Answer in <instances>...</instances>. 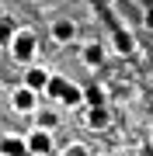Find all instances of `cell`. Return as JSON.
Masks as SVG:
<instances>
[{"label":"cell","mask_w":153,"mask_h":156,"mask_svg":"<svg viewBox=\"0 0 153 156\" xmlns=\"http://www.w3.org/2000/svg\"><path fill=\"white\" fill-rule=\"evenodd\" d=\"M35 42H38V35H35L31 28H17L14 38H11V56L17 62H28L35 56Z\"/></svg>","instance_id":"obj_1"},{"label":"cell","mask_w":153,"mask_h":156,"mask_svg":"<svg viewBox=\"0 0 153 156\" xmlns=\"http://www.w3.org/2000/svg\"><path fill=\"white\" fill-rule=\"evenodd\" d=\"M28 153H35V156H49V153H52V135H49V128H35V132L28 135Z\"/></svg>","instance_id":"obj_2"},{"label":"cell","mask_w":153,"mask_h":156,"mask_svg":"<svg viewBox=\"0 0 153 156\" xmlns=\"http://www.w3.org/2000/svg\"><path fill=\"white\" fill-rule=\"evenodd\" d=\"M28 153V139L21 135H0V156H24Z\"/></svg>","instance_id":"obj_3"},{"label":"cell","mask_w":153,"mask_h":156,"mask_svg":"<svg viewBox=\"0 0 153 156\" xmlns=\"http://www.w3.org/2000/svg\"><path fill=\"white\" fill-rule=\"evenodd\" d=\"M49 80H52V73L42 69V66H28V73H24V87H31L35 94H38V90H46Z\"/></svg>","instance_id":"obj_4"},{"label":"cell","mask_w":153,"mask_h":156,"mask_svg":"<svg viewBox=\"0 0 153 156\" xmlns=\"http://www.w3.org/2000/svg\"><path fill=\"white\" fill-rule=\"evenodd\" d=\"M35 97H38V94H35L31 87H17L14 94H11V104L17 108V111H31V108H35Z\"/></svg>","instance_id":"obj_5"},{"label":"cell","mask_w":153,"mask_h":156,"mask_svg":"<svg viewBox=\"0 0 153 156\" xmlns=\"http://www.w3.org/2000/svg\"><path fill=\"white\" fill-rule=\"evenodd\" d=\"M108 122H111V115H108L104 104L91 108V111H87V118H84V125H87V128H97V132H101V128H108Z\"/></svg>","instance_id":"obj_6"},{"label":"cell","mask_w":153,"mask_h":156,"mask_svg":"<svg viewBox=\"0 0 153 156\" xmlns=\"http://www.w3.org/2000/svg\"><path fill=\"white\" fill-rule=\"evenodd\" d=\"M52 38L56 42H73L77 38V24L73 21H56L52 24Z\"/></svg>","instance_id":"obj_7"},{"label":"cell","mask_w":153,"mask_h":156,"mask_svg":"<svg viewBox=\"0 0 153 156\" xmlns=\"http://www.w3.org/2000/svg\"><path fill=\"white\" fill-rule=\"evenodd\" d=\"M84 62H87V66H101V62H104V49H101L97 42L84 45Z\"/></svg>","instance_id":"obj_8"},{"label":"cell","mask_w":153,"mask_h":156,"mask_svg":"<svg viewBox=\"0 0 153 156\" xmlns=\"http://www.w3.org/2000/svg\"><path fill=\"white\" fill-rule=\"evenodd\" d=\"M14 21L11 17H0V49H11V38H14Z\"/></svg>","instance_id":"obj_9"},{"label":"cell","mask_w":153,"mask_h":156,"mask_svg":"<svg viewBox=\"0 0 153 156\" xmlns=\"http://www.w3.org/2000/svg\"><path fill=\"white\" fill-rule=\"evenodd\" d=\"M66 87H70V80H63V76H52V80H49V87H46V94H49V97H56V101H63Z\"/></svg>","instance_id":"obj_10"},{"label":"cell","mask_w":153,"mask_h":156,"mask_svg":"<svg viewBox=\"0 0 153 156\" xmlns=\"http://www.w3.org/2000/svg\"><path fill=\"white\" fill-rule=\"evenodd\" d=\"M80 101H84V90H80L77 83H70V87H66V94H63V104L73 108V104H80Z\"/></svg>","instance_id":"obj_11"},{"label":"cell","mask_w":153,"mask_h":156,"mask_svg":"<svg viewBox=\"0 0 153 156\" xmlns=\"http://www.w3.org/2000/svg\"><path fill=\"white\" fill-rule=\"evenodd\" d=\"M84 101H87L91 108H97V104H104V94H101L97 87H91V90H84Z\"/></svg>","instance_id":"obj_12"},{"label":"cell","mask_w":153,"mask_h":156,"mask_svg":"<svg viewBox=\"0 0 153 156\" xmlns=\"http://www.w3.org/2000/svg\"><path fill=\"white\" fill-rule=\"evenodd\" d=\"M115 49L118 52H132V38L129 35H115Z\"/></svg>","instance_id":"obj_13"},{"label":"cell","mask_w":153,"mask_h":156,"mask_svg":"<svg viewBox=\"0 0 153 156\" xmlns=\"http://www.w3.org/2000/svg\"><path fill=\"white\" fill-rule=\"evenodd\" d=\"M63 156H91V153H87V146H80V142H70Z\"/></svg>","instance_id":"obj_14"},{"label":"cell","mask_w":153,"mask_h":156,"mask_svg":"<svg viewBox=\"0 0 153 156\" xmlns=\"http://www.w3.org/2000/svg\"><path fill=\"white\" fill-rule=\"evenodd\" d=\"M52 125H56V115H52V111H42L38 115V128H52Z\"/></svg>","instance_id":"obj_15"},{"label":"cell","mask_w":153,"mask_h":156,"mask_svg":"<svg viewBox=\"0 0 153 156\" xmlns=\"http://www.w3.org/2000/svg\"><path fill=\"white\" fill-rule=\"evenodd\" d=\"M146 24H150V28H153V7H150V11H146Z\"/></svg>","instance_id":"obj_16"},{"label":"cell","mask_w":153,"mask_h":156,"mask_svg":"<svg viewBox=\"0 0 153 156\" xmlns=\"http://www.w3.org/2000/svg\"><path fill=\"white\" fill-rule=\"evenodd\" d=\"M125 156H129V153H125Z\"/></svg>","instance_id":"obj_17"}]
</instances>
